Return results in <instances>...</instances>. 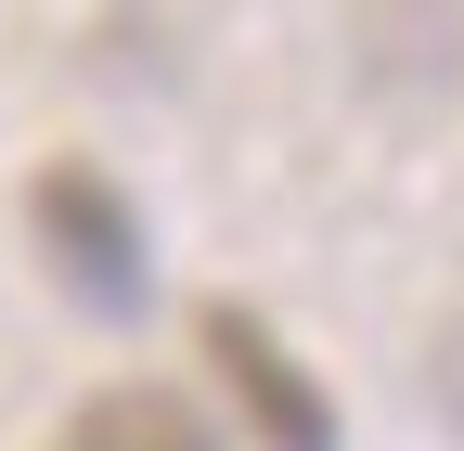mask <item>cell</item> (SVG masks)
Returning <instances> with one entry per match:
<instances>
[{
    "instance_id": "6da1fadb",
    "label": "cell",
    "mask_w": 464,
    "mask_h": 451,
    "mask_svg": "<svg viewBox=\"0 0 464 451\" xmlns=\"http://www.w3.org/2000/svg\"><path fill=\"white\" fill-rule=\"evenodd\" d=\"M39 233H52V271H65L91 310H116V322L142 310V219L116 206L103 168H52L39 181Z\"/></svg>"
},
{
    "instance_id": "7a4b0ae2",
    "label": "cell",
    "mask_w": 464,
    "mask_h": 451,
    "mask_svg": "<svg viewBox=\"0 0 464 451\" xmlns=\"http://www.w3.org/2000/svg\"><path fill=\"white\" fill-rule=\"evenodd\" d=\"M207 349H219V374H232V400L258 413V438L271 451H335V413H323V387L271 349V322L258 310H207Z\"/></svg>"
},
{
    "instance_id": "3957f363",
    "label": "cell",
    "mask_w": 464,
    "mask_h": 451,
    "mask_svg": "<svg viewBox=\"0 0 464 451\" xmlns=\"http://www.w3.org/2000/svg\"><path fill=\"white\" fill-rule=\"evenodd\" d=\"M65 451H219V438L181 387H103V400H78Z\"/></svg>"
}]
</instances>
